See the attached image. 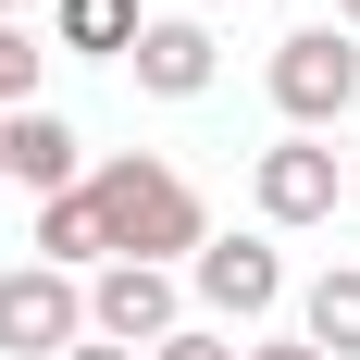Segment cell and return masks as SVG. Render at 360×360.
Instances as JSON below:
<instances>
[{"mask_svg":"<svg viewBox=\"0 0 360 360\" xmlns=\"http://www.w3.org/2000/svg\"><path fill=\"white\" fill-rule=\"evenodd\" d=\"M149 360H249V348H236V335H212V323H174Z\"/></svg>","mask_w":360,"mask_h":360,"instance_id":"13","label":"cell"},{"mask_svg":"<svg viewBox=\"0 0 360 360\" xmlns=\"http://www.w3.org/2000/svg\"><path fill=\"white\" fill-rule=\"evenodd\" d=\"M335 13H348V25H360V0H335Z\"/></svg>","mask_w":360,"mask_h":360,"instance_id":"17","label":"cell"},{"mask_svg":"<svg viewBox=\"0 0 360 360\" xmlns=\"http://www.w3.org/2000/svg\"><path fill=\"white\" fill-rule=\"evenodd\" d=\"M0 348L13 360H75L87 348V286L50 274V261H13L0 274Z\"/></svg>","mask_w":360,"mask_h":360,"instance_id":"2","label":"cell"},{"mask_svg":"<svg viewBox=\"0 0 360 360\" xmlns=\"http://www.w3.org/2000/svg\"><path fill=\"white\" fill-rule=\"evenodd\" d=\"M335 199H348V174H335V149H323V137L261 149V224H323Z\"/></svg>","mask_w":360,"mask_h":360,"instance_id":"7","label":"cell"},{"mask_svg":"<svg viewBox=\"0 0 360 360\" xmlns=\"http://www.w3.org/2000/svg\"><path fill=\"white\" fill-rule=\"evenodd\" d=\"M37 261H50V274H100V261H112L100 199H87V186H75V199H37Z\"/></svg>","mask_w":360,"mask_h":360,"instance_id":"10","label":"cell"},{"mask_svg":"<svg viewBox=\"0 0 360 360\" xmlns=\"http://www.w3.org/2000/svg\"><path fill=\"white\" fill-rule=\"evenodd\" d=\"M75 360H137V348H100V335H87V348H75Z\"/></svg>","mask_w":360,"mask_h":360,"instance_id":"15","label":"cell"},{"mask_svg":"<svg viewBox=\"0 0 360 360\" xmlns=\"http://www.w3.org/2000/svg\"><path fill=\"white\" fill-rule=\"evenodd\" d=\"M87 335L100 348H162L174 335V274L162 261H100L87 274Z\"/></svg>","mask_w":360,"mask_h":360,"instance_id":"4","label":"cell"},{"mask_svg":"<svg viewBox=\"0 0 360 360\" xmlns=\"http://www.w3.org/2000/svg\"><path fill=\"white\" fill-rule=\"evenodd\" d=\"M37 25H0V112H37Z\"/></svg>","mask_w":360,"mask_h":360,"instance_id":"12","label":"cell"},{"mask_svg":"<svg viewBox=\"0 0 360 360\" xmlns=\"http://www.w3.org/2000/svg\"><path fill=\"white\" fill-rule=\"evenodd\" d=\"M249 360H323V348H311V335H274V348H249Z\"/></svg>","mask_w":360,"mask_h":360,"instance_id":"14","label":"cell"},{"mask_svg":"<svg viewBox=\"0 0 360 360\" xmlns=\"http://www.w3.org/2000/svg\"><path fill=\"white\" fill-rule=\"evenodd\" d=\"M298 335L323 360H360V274H311V298H298Z\"/></svg>","mask_w":360,"mask_h":360,"instance_id":"11","label":"cell"},{"mask_svg":"<svg viewBox=\"0 0 360 360\" xmlns=\"http://www.w3.org/2000/svg\"><path fill=\"white\" fill-rule=\"evenodd\" d=\"M348 199H360V174H348Z\"/></svg>","mask_w":360,"mask_h":360,"instance_id":"18","label":"cell"},{"mask_svg":"<svg viewBox=\"0 0 360 360\" xmlns=\"http://www.w3.org/2000/svg\"><path fill=\"white\" fill-rule=\"evenodd\" d=\"M186 286L212 298V323H261L286 298V261H274V236H212V249L186 261Z\"/></svg>","mask_w":360,"mask_h":360,"instance_id":"5","label":"cell"},{"mask_svg":"<svg viewBox=\"0 0 360 360\" xmlns=\"http://www.w3.org/2000/svg\"><path fill=\"white\" fill-rule=\"evenodd\" d=\"M348 100H360V50H348L335 25H298L286 50H274V112H286L298 137H323Z\"/></svg>","mask_w":360,"mask_h":360,"instance_id":"3","label":"cell"},{"mask_svg":"<svg viewBox=\"0 0 360 360\" xmlns=\"http://www.w3.org/2000/svg\"><path fill=\"white\" fill-rule=\"evenodd\" d=\"M0 186H13V174H0Z\"/></svg>","mask_w":360,"mask_h":360,"instance_id":"19","label":"cell"},{"mask_svg":"<svg viewBox=\"0 0 360 360\" xmlns=\"http://www.w3.org/2000/svg\"><path fill=\"white\" fill-rule=\"evenodd\" d=\"M87 199H100V236H112V261H199L212 249V212H199V186L174 174V162H149V149H124V162H100L87 174Z\"/></svg>","mask_w":360,"mask_h":360,"instance_id":"1","label":"cell"},{"mask_svg":"<svg viewBox=\"0 0 360 360\" xmlns=\"http://www.w3.org/2000/svg\"><path fill=\"white\" fill-rule=\"evenodd\" d=\"M13 13H25V0H0V25H13Z\"/></svg>","mask_w":360,"mask_h":360,"instance_id":"16","label":"cell"},{"mask_svg":"<svg viewBox=\"0 0 360 360\" xmlns=\"http://www.w3.org/2000/svg\"><path fill=\"white\" fill-rule=\"evenodd\" d=\"M124 63H137V87L149 100H199V87H212V25H137V50H124Z\"/></svg>","mask_w":360,"mask_h":360,"instance_id":"8","label":"cell"},{"mask_svg":"<svg viewBox=\"0 0 360 360\" xmlns=\"http://www.w3.org/2000/svg\"><path fill=\"white\" fill-rule=\"evenodd\" d=\"M50 50H75V63H124V50H137V0H50Z\"/></svg>","mask_w":360,"mask_h":360,"instance_id":"9","label":"cell"},{"mask_svg":"<svg viewBox=\"0 0 360 360\" xmlns=\"http://www.w3.org/2000/svg\"><path fill=\"white\" fill-rule=\"evenodd\" d=\"M0 174L37 186V199H75V186H87V149H75L63 112H0Z\"/></svg>","mask_w":360,"mask_h":360,"instance_id":"6","label":"cell"}]
</instances>
